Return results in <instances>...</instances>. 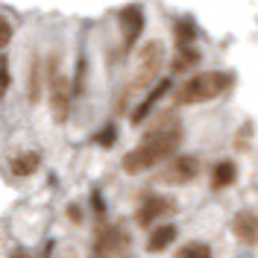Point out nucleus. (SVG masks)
<instances>
[{
    "label": "nucleus",
    "instance_id": "nucleus-1",
    "mask_svg": "<svg viewBox=\"0 0 258 258\" xmlns=\"http://www.w3.org/2000/svg\"><path fill=\"white\" fill-rule=\"evenodd\" d=\"M182 135H185V129H182L176 114H161V117H156V123L147 129L144 141L123 156L120 167L135 176V173H144V170H150V167L167 161L179 150Z\"/></svg>",
    "mask_w": 258,
    "mask_h": 258
},
{
    "label": "nucleus",
    "instance_id": "nucleus-2",
    "mask_svg": "<svg viewBox=\"0 0 258 258\" xmlns=\"http://www.w3.org/2000/svg\"><path fill=\"white\" fill-rule=\"evenodd\" d=\"M235 85V77L229 71H206V74H194L191 80H185L176 91V103L185 106H197V103H206L214 97L226 94L229 88Z\"/></svg>",
    "mask_w": 258,
    "mask_h": 258
},
{
    "label": "nucleus",
    "instance_id": "nucleus-3",
    "mask_svg": "<svg viewBox=\"0 0 258 258\" xmlns=\"http://www.w3.org/2000/svg\"><path fill=\"white\" fill-rule=\"evenodd\" d=\"M47 97H50V114L56 123H64L71 114V100H74V82L68 74L59 71V59L50 56L47 62Z\"/></svg>",
    "mask_w": 258,
    "mask_h": 258
},
{
    "label": "nucleus",
    "instance_id": "nucleus-4",
    "mask_svg": "<svg viewBox=\"0 0 258 258\" xmlns=\"http://www.w3.org/2000/svg\"><path fill=\"white\" fill-rule=\"evenodd\" d=\"M161 62H164V47H161L159 38L147 41L144 47L138 50V68H135V80H132V88L144 91L150 85H156L161 74Z\"/></svg>",
    "mask_w": 258,
    "mask_h": 258
},
{
    "label": "nucleus",
    "instance_id": "nucleus-5",
    "mask_svg": "<svg viewBox=\"0 0 258 258\" xmlns=\"http://www.w3.org/2000/svg\"><path fill=\"white\" fill-rule=\"evenodd\" d=\"M173 211H176V203H173L170 197L150 194V197L141 200V206L135 211V220H138V226H153L156 220H161V217H170Z\"/></svg>",
    "mask_w": 258,
    "mask_h": 258
},
{
    "label": "nucleus",
    "instance_id": "nucleus-6",
    "mask_svg": "<svg viewBox=\"0 0 258 258\" xmlns=\"http://www.w3.org/2000/svg\"><path fill=\"white\" fill-rule=\"evenodd\" d=\"M117 27H120V38H123V47H135L141 32H144V9L129 3L117 12Z\"/></svg>",
    "mask_w": 258,
    "mask_h": 258
},
{
    "label": "nucleus",
    "instance_id": "nucleus-7",
    "mask_svg": "<svg viewBox=\"0 0 258 258\" xmlns=\"http://www.w3.org/2000/svg\"><path fill=\"white\" fill-rule=\"evenodd\" d=\"M200 173V161L194 156H170L167 164L161 167V179L167 185H185Z\"/></svg>",
    "mask_w": 258,
    "mask_h": 258
},
{
    "label": "nucleus",
    "instance_id": "nucleus-8",
    "mask_svg": "<svg viewBox=\"0 0 258 258\" xmlns=\"http://www.w3.org/2000/svg\"><path fill=\"white\" fill-rule=\"evenodd\" d=\"M167 91H170V80L156 82V85L150 88V94H147L144 100L138 103V106H135V112H132V123H135V126H138V123H144V120H147V114L153 112V106H156V103H159L161 97L167 94Z\"/></svg>",
    "mask_w": 258,
    "mask_h": 258
},
{
    "label": "nucleus",
    "instance_id": "nucleus-9",
    "mask_svg": "<svg viewBox=\"0 0 258 258\" xmlns=\"http://www.w3.org/2000/svg\"><path fill=\"white\" fill-rule=\"evenodd\" d=\"M232 232L241 238V243H258V220L249 211H238L232 217Z\"/></svg>",
    "mask_w": 258,
    "mask_h": 258
},
{
    "label": "nucleus",
    "instance_id": "nucleus-10",
    "mask_svg": "<svg viewBox=\"0 0 258 258\" xmlns=\"http://www.w3.org/2000/svg\"><path fill=\"white\" fill-rule=\"evenodd\" d=\"M176 226L173 223H161L156 226L153 232H150V238H147V252H161V249H167L170 243L176 241Z\"/></svg>",
    "mask_w": 258,
    "mask_h": 258
},
{
    "label": "nucleus",
    "instance_id": "nucleus-11",
    "mask_svg": "<svg viewBox=\"0 0 258 258\" xmlns=\"http://www.w3.org/2000/svg\"><path fill=\"white\" fill-rule=\"evenodd\" d=\"M238 179V170H235V164L232 161H220V164H214L211 167V188H229L232 182Z\"/></svg>",
    "mask_w": 258,
    "mask_h": 258
},
{
    "label": "nucleus",
    "instance_id": "nucleus-12",
    "mask_svg": "<svg viewBox=\"0 0 258 258\" xmlns=\"http://www.w3.org/2000/svg\"><path fill=\"white\" fill-rule=\"evenodd\" d=\"M38 167H41V153H35V150H27V153L15 156V161H12V170L18 176H30Z\"/></svg>",
    "mask_w": 258,
    "mask_h": 258
},
{
    "label": "nucleus",
    "instance_id": "nucleus-13",
    "mask_svg": "<svg viewBox=\"0 0 258 258\" xmlns=\"http://www.w3.org/2000/svg\"><path fill=\"white\" fill-rule=\"evenodd\" d=\"M197 62H200V50H194L191 44H185V47H179L176 59L170 64V71H173V74H188Z\"/></svg>",
    "mask_w": 258,
    "mask_h": 258
},
{
    "label": "nucleus",
    "instance_id": "nucleus-14",
    "mask_svg": "<svg viewBox=\"0 0 258 258\" xmlns=\"http://www.w3.org/2000/svg\"><path fill=\"white\" fill-rule=\"evenodd\" d=\"M173 258H211V246L203 241H191L185 246H179Z\"/></svg>",
    "mask_w": 258,
    "mask_h": 258
},
{
    "label": "nucleus",
    "instance_id": "nucleus-15",
    "mask_svg": "<svg viewBox=\"0 0 258 258\" xmlns=\"http://www.w3.org/2000/svg\"><path fill=\"white\" fill-rule=\"evenodd\" d=\"M194 35H197V30H194L191 21H179L176 24V38H179V47H185V44H191Z\"/></svg>",
    "mask_w": 258,
    "mask_h": 258
},
{
    "label": "nucleus",
    "instance_id": "nucleus-16",
    "mask_svg": "<svg viewBox=\"0 0 258 258\" xmlns=\"http://www.w3.org/2000/svg\"><path fill=\"white\" fill-rule=\"evenodd\" d=\"M114 138H117V129H114V123H106V126L100 129L94 138H91V141H94V144H100V147H112Z\"/></svg>",
    "mask_w": 258,
    "mask_h": 258
},
{
    "label": "nucleus",
    "instance_id": "nucleus-17",
    "mask_svg": "<svg viewBox=\"0 0 258 258\" xmlns=\"http://www.w3.org/2000/svg\"><path fill=\"white\" fill-rule=\"evenodd\" d=\"M12 32H15V30H12V21L0 15V50L9 47V41H12Z\"/></svg>",
    "mask_w": 258,
    "mask_h": 258
},
{
    "label": "nucleus",
    "instance_id": "nucleus-18",
    "mask_svg": "<svg viewBox=\"0 0 258 258\" xmlns=\"http://www.w3.org/2000/svg\"><path fill=\"white\" fill-rule=\"evenodd\" d=\"M9 258H32V255L27 252V249H24V246H15V249L9 252Z\"/></svg>",
    "mask_w": 258,
    "mask_h": 258
},
{
    "label": "nucleus",
    "instance_id": "nucleus-19",
    "mask_svg": "<svg viewBox=\"0 0 258 258\" xmlns=\"http://www.w3.org/2000/svg\"><path fill=\"white\" fill-rule=\"evenodd\" d=\"M68 214H71V220H74V223H80V220H82L80 206H71V209H68Z\"/></svg>",
    "mask_w": 258,
    "mask_h": 258
}]
</instances>
